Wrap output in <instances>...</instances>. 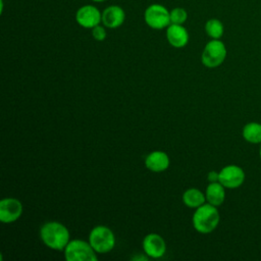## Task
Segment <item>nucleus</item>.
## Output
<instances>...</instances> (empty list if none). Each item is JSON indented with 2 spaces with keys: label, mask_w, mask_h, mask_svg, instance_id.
<instances>
[{
  "label": "nucleus",
  "mask_w": 261,
  "mask_h": 261,
  "mask_svg": "<svg viewBox=\"0 0 261 261\" xmlns=\"http://www.w3.org/2000/svg\"><path fill=\"white\" fill-rule=\"evenodd\" d=\"M75 20L85 29H93L102 22V12L94 5H84L77 9Z\"/></svg>",
  "instance_id": "8"
},
{
  "label": "nucleus",
  "mask_w": 261,
  "mask_h": 261,
  "mask_svg": "<svg viewBox=\"0 0 261 261\" xmlns=\"http://www.w3.org/2000/svg\"><path fill=\"white\" fill-rule=\"evenodd\" d=\"M22 213V204L15 198H4L0 201V221L12 223L16 221Z\"/></svg>",
  "instance_id": "9"
},
{
  "label": "nucleus",
  "mask_w": 261,
  "mask_h": 261,
  "mask_svg": "<svg viewBox=\"0 0 261 261\" xmlns=\"http://www.w3.org/2000/svg\"><path fill=\"white\" fill-rule=\"evenodd\" d=\"M144 20L151 29L162 30L167 28L170 22V11L161 4L154 3L149 5L144 12Z\"/></svg>",
  "instance_id": "6"
},
{
  "label": "nucleus",
  "mask_w": 261,
  "mask_h": 261,
  "mask_svg": "<svg viewBox=\"0 0 261 261\" xmlns=\"http://www.w3.org/2000/svg\"><path fill=\"white\" fill-rule=\"evenodd\" d=\"M91 1H93V2H103L105 0H91Z\"/></svg>",
  "instance_id": "22"
},
{
  "label": "nucleus",
  "mask_w": 261,
  "mask_h": 261,
  "mask_svg": "<svg viewBox=\"0 0 261 261\" xmlns=\"http://www.w3.org/2000/svg\"><path fill=\"white\" fill-rule=\"evenodd\" d=\"M125 19L124 10L118 5H110L102 12V23L108 29L120 27Z\"/></svg>",
  "instance_id": "11"
},
{
  "label": "nucleus",
  "mask_w": 261,
  "mask_h": 261,
  "mask_svg": "<svg viewBox=\"0 0 261 261\" xmlns=\"http://www.w3.org/2000/svg\"><path fill=\"white\" fill-rule=\"evenodd\" d=\"M89 243L96 253L105 254L114 248L115 237L109 227L105 225H97L90 231Z\"/></svg>",
  "instance_id": "4"
},
{
  "label": "nucleus",
  "mask_w": 261,
  "mask_h": 261,
  "mask_svg": "<svg viewBox=\"0 0 261 261\" xmlns=\"http://www.w3.org/2000/svg\"><path fill=\"white\" fill-rule=\"evenodd\" d=\"M166 39L174 48H182L189 42V33L182 24L170 23L166 28Z\"/></svg>",
  "instance_id": "12"
},
{
  "label": "nucleus",
  "mask_w": 261,
  "mask_h": 261,
  "mask_svg": "<svg viewBox=\"0 0 261 261\" xmlns=\"http://www.w3.org/2000/svg\"><path fill=\"white\" fill-rule=\"evenodd\" d=\"M144 253L151 258H161L166 252L164 239L158 233H149L143 240Z\"/></svg>",
  "instance_id": "10"
},
{
  "label": "nucleus",
  "mask_w": 261,
  "mask_h": 261,
  "mask_svg": "<svg viewBox=\"0 0 261 261\" xmlns=\"http://www.w3.org/2000/svg\"><path fill=\"white\" fill-rule=\"evenodd\" d=\"M220 221V214L216 206L204 203L196 208L192 222L194 228L200 233H210L216 229Z\"/></svg>",
  "instance_id": "2"
},
{
  "label": "nucleus",
  "mask_w": 261,
  "mask_h": 261,
  "mask_svg": "<svg viewBox=\"0 0 261 261\" xmlns=\"http://www.w3.org/2000/svg\"><path fill=\"white\" fill-rule=\"evenodd\" d=\"M182 202L187 207L198 208L206 203V196L199 189L191 188L182 194Z\"/></svg>",
  "instance_id": "16"
},
{
  "label": "nucleus",
  "mask_w": 261,
  "mask_h": 261,
  "mask_svg": "<svg viewBox=\"0 0 261 261\" xmlns=\"http://www.w3.org/2000/svg\"><path fill=\"white\" fill-rule=\"evenodd\" d=\"M92 36L93 38L96 40V41H103L105 40L107 34H106V31H105V28L103 25H96L92 29Z\"/></svg>",
  "instance_id": "19"
},
{
  "label": "nucleus",
  "mask_w": 261,
  "mask_h": 261,
  "mask_svg": "<svg viewBox=\"0 0 261 261\" xmlns=\"http://www.w3.org/2000/svg\"><path fill=\"white\" fill-rule=\"evenodd\" d=\"M227 55V50L220 39H211L204 47L201 55V62L208 68H216L220 66Z\"/></svg>",
  "instance_id": "3"
},
{
  "label": "nucleus",
  "mask_w": 261,
  "mask_h": 261,
  "mask_svg": "<svg viewBox=\"0 0 261 261\" xmlns=\"http://www.w3.org/2000/svg\"><path fill=\"white\" fill-rule=\"evenodd\" d=\"M188 18V12L181 7H175L170 11V22L174 24H184Z\"/></svg>",
  "instance_id": "18"
},
{
  "label": "nucleus",
  "mask_w": 261,
  "mask_h": 261,
  "mask_svg": "<svg viewBox=\"0 0 261 261\" xmlns=\"http://www.w3.org/2000/svg\"><path fill=\"white\" fill-rule=\"evenodd\" d=\"M64 257L67 261H96V251L90 243L83 240L69 241L64 249Z\"/></svg>",
  "instance_id": "5"
},
{
  "label": "nucleus",
  "mask_w": 261,
  "mask_h": 261,
  "mask_svg": "<svg viewBox=\"0 0 261 261\" xmlns=\"http://www.w3.org/2000/svg\"><path fill=\"white\" fill-rule=\"evenodd\" d=\"M145 165L153 172H162L169 166V157L163 151H153L147 155Z\"/></svg>",
  "instance_id": "13"
},
{
  "label": "nucleus",
  "mask_w": 261,
  "mask_h": 261,
  "mask_svg": "<svg viewBox=\"0 0 261 261\" xmlns=\"http://www.w3.org/2000/svg\"><path fill=\"white\" fill-rule=\"evenodd\" d=\"M259 157H260V160H261V144H260V147H259Z\"/></svg>",
  "instance_id": "21"
},
{
  "label": "nucleus",
  "mask_w": 261,
  "mask_h": 261,
  "mask_svg": "<svg viewBox=\"0 0 261 261\" xmlns=\"http://www.w3.org/2000/svg\"><path fill=\"white\" fill-rule=\"evenodd\" d=\"M205 32L211 39H220L224 33L223 23L218 18H210L205 23Z\"/></svg>",
  "instance_id": "17"
},
{
  "label": "nucleus",
  "mask_w": 261,
  "mask_h": 261,
  "mask_svg": "<svg viewBox=\"0 0 261 261\" xmlns=\"http://www.w3.org/2000/svg\"><path fill=\"white\" fill-rule=\"evenodd\" d=\"M67 227L58 221L45 222L40 228V238L44 245L52 250H64L69 242Z\"/></svg>",
  "instance_id": "1"
},
{
  "label": "nucleus",
  "mask_w": 261,
  "mask_h": 261,
  "mask_svg": "<svg viewBox=\"0 0 261 261\" xmlns=\"http://www.w3.org/2000/svg\"><path fill=\"white\" fill-rule=\"evenodd\" d=\"M207 179L209 182L218 181L219 180V171H215V170L209 171L207 174Z\"/></svg>",
  "instance_id": "20"
},
{
  "label": "nucleus",
  "mask_w": 261,
  "mask_h": 261,
  "mask_svg": "<svg viewBox=\"0 0 261 261\" xmlns=\"http://www.w3.org/2000/svg\"><path fill=\"white\" fill-rule=\"evenodd\" d=\"M246 178L244 169L236 164H229L221 168L219 171V182L229 190L240 188Z\"/></svg>",
  "instance_id": "7"
},
{
  "label": "nucleus",
  "mask_w": 261,
  "mask_h": 261,
  "mask_svg": "<svg viewBox=\"0 0 261 261\" xmlns=\"http://www.w3.org/2000/svg\"><path fill=\"white\" fill-rule=\"evenodd\" d=\"M207 203L219 207L225 200V188L219 182H209L205 192Z\"/></svg>",
  "instance_id": "14"
},
{
  "label": "nucleus",
  "mask_w": 261,
  "mask_h": 261,
  "mask_svg": "<svg viewBox=\"0 0 261 261\" xmlns=\"http://www.w3.org/2000/svg\"><path fill=\"white\" fill-rule=\"evenodd\" d=\"M242 136L244 140L253 145L261 144V123L250 121L243 126Z\"/></svg>",
  "instance_id": "15"
}]
</instances>
